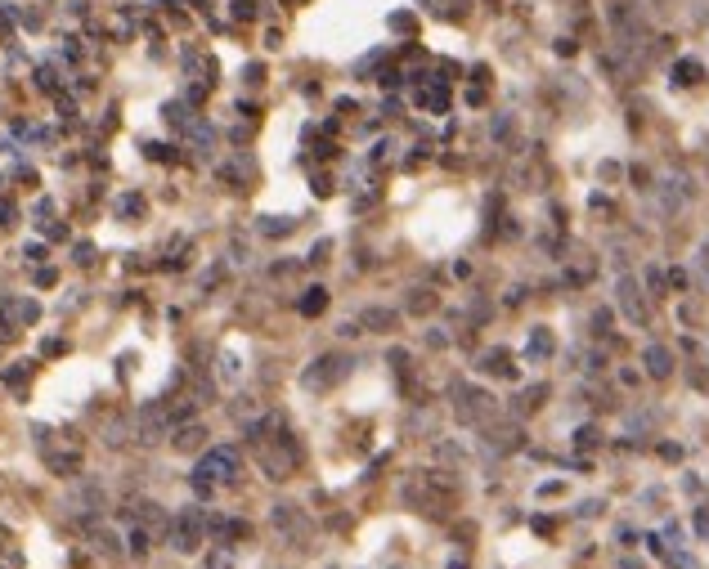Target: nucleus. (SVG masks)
<instances>
[{"label":"nucleus","instance_id":"f257e3e1","mask_svg":"<svg viewBox=\"0 0 709 569\" xmlns=\"http://www.w3.org/2000/svg\"><path fill=\"white\" fill-rule=\"evenodd\" d=\"M247 440L256 449V462L270 480H288L292 471L301 467V444L297 435L283 426V417H261V422L247 426Z\"/></svg>","mask_w":709,"mask_h":569},{"label":"nucleus","instance_id":"f03ea898","mask_svg":"<svg viewBox=\"0 0 709 569\" xmlns=\"http://www.w3.org/2000/svg\"><path fill=\"white\" fill-rule=\"evenodd\" d=\"M404 498H409L413 507H422V511H440L444 502L458 498V480L444 476V471L422 467V471H413V476H409V485H404Z\"/></svg>","mask_w":709,"mask_h":569},{"label":"nucleus","instance_id":"7ed1b4c3","mask_svg":"<svg viewBox=\"0 0 709 569\" xmlns=\"http://www.w3.org/2000/svg\"><path fill=\"white\" fill-rule=\"evenodd\" d=\"M606 18H611V32H615V41L624 45V50H633V45L647 41V18H642L638 0H611Z\"/></svg>","mask_w":709,"mask_h":569},{"label":"nucleus","instance_id":"20e7f679","mask_svg":"<svg viewBox=\"0 0 709 569\" xmlns=\"http://www.w3.org/2000/svg\"><path fill=\"white\" fill-rule=\"evenodd\" d=\"M207 511L202 507H184L180 516L171 520V529H166V538H171V547L175 552H193L198 543H202V534H207Z\"/></svg>","mask_w":709,"mask_h":569},{"label":"nucleus","instance_id":"39448f33","mask_svg":"<svg viewBox=\"0 0 709 569\" xmlns=\"http://www.w3.org/2000/svg\"><path fill=\"white\" fill-rule=\"evenodd\" d=\"M453 395H458V399H453V413H458L467 426H480V422H489V417L498 413V404H494V395H489V390H476V386H462L458 381V386H453Z\"/></svg>","mask_w":709,"mask_h":569},{"label":"nucleus","instance_id":"423d86ee","mask_svg":"<svg viewBox=\"0 0 709 569\" xmlns=\"http://www.w3.org/2000/svg\"><path fill=\"white\" fill-rule=\"evenodd\" d=\"M346 372H351V359L346 354H319L315 363L301 372V386H306V390H333Z\"/></svg>","mask_w":709,"mask_h":569},{"label":"nucleus","instance_id":"0eeeda50","mask_svg":"<svg viewBox=\"0 0 709 569\" xmlns=\"http://www.w3.org/2000/svg\"><path fill=\"white\" fill-rule=\"evenodd\" d=\"M234 471H238V453H234V449H207L193 476L211 480V485H229V480H234Z\"/></svg>","mask_w":709,"mask_h":569},{"label":"nucleus","instance_id":"6e6552de","mask_svg":"<svg viewBox=\"0 0 709 569\" xmlns=\"http://www.w3.org/2000/svg\"><path fill=\"white\" fill-rule=\"evenodd\" d=\"M274 529H279V534H288V543H297V547L310 538V520L301 516L297 502H279V507H274Z\"/></svg>","mask_w":709,"mask_h":569},{"label":"nucleus","instance_id":"1a4fd4ad","mask_svg":"<svg viewBox=\"0 0 709 569\" xmlns=\"http://www.w3.org/2000/svg\"><path fill=\"white\" fill-rule=\"evenodd\" d=\"M413 103H418L422 112H449V90H444V77L440 81H418V90H413Z\"/></svg>","mask_w":709,"mask_h":569},{"label":"nucleus","instance_id":"9d476101","mask_svg":"<svg viewBox=\"0 0 709 569\" xmlns=\"http://www.w3.org/2000/svg\"><path fill=\"white\" fill-rule=\"evenodd\" d=\"M36 318H41V305H36V300H5V305H0V323H5V332H18V327L36 323Z\"/></svg>","mask_w":709,"mask_h":569},{"label":"nucleus","instance_id":"9b49d317","mask_svg":"<svg viewBox=\"0 0 709 569\" xmlns=\"http://www.w3.org/2000/svg\"><path fill=\"white\" fill-rule=\"evenodd\" d=\"M615 300H620V309L629 314V323H647V305H642V291H638V282L633 278H620L615 282Z\"/></svg>","mask_w":709,"mask_h":569},{"label":"nucleus","instance_id":"f8f14e48","mask_svg":"<svg viewBox=\"0 0 709 569\" xmlns=\"http://www.w3.org/2000/svg\"><path fill=\"white\" fill-rule=\"evenodd\" d=\"M642 363H647V372H651V377H669V372H674V354H669L665 345H647Z\"/></svg>","mask_w":709,"mask_h":569},{"label":"nucleus","instance_id":"ddd939ff","mask_svg":"<svg viewBox=\"0 0 709 569\" xmlns=\"http://www.w3.org/2000/svg\"><path fill=\"white\" fill-rule=\"evenodd\" d=\"M404 309H409V314H431V309H436V291H431V287H413L409 291V296H404Z\"/></svg>","mask_w":709,"mask_h":569},{"label":"nucleus","instance_id":"4468645a","mask_svg":"<svg viewBox=\"0 0 709 569\" xmlns=\"http://www.w3.org/2000/svg\"><path fill=\"white\" fill-rule=\"evenodd\" d=\"M485 444H489L494 453H512V449H521V431H516V426H503V431H489V435H485Z\"/></svg>","mask_w":709,"mask_h":569},{"label":"nucleus","instance_id":"2eb2a0df","mask_svg":"<svg viewBox=\"0 0 709 569\" xmlns=\"http://www.w3.org/2000/svg\"><path fill=\"white\" fill-rule=\"evenodd\" d=\"M202 444H207V431H202V426L184 422V426L175 431V449H180V453H193V449H202Z\"/></svg>","mask_w":709,"mask_h":569},{"label":"nucleus","instance_id":"dca6fc26","mask_svg":"<svg viewBox=\"0 0 709 569\" xmlns=\"http://www.w3.org/2000/svg\"><path fill=\"white\" fill-rule=\"evenodd\" d=\"M395 323H400V314H395V309H382V305H377V309H364V327L368 332H395Z\"/></svg>","mask_w":709,"mask_h":569},{"label":"nucleus","instance_id":"f3484780","mask_svg":"<svg viewBox=\"0 0 709 569\" xmlns=\"http://www.w3.org/2000/svg\"><path fill=\"white\" fill-rule=\"evenodd\" d=\"M674 81H678V85H701V81H705V68H701L696 59H678V63H674Z\"/></svg>","mask_w":709,"mask_h":569},{"label":"nucleus","instance_id":"a211bd4d","mask_svg":"<svg viewBox=\"0 0 709 569\" xmlns=\"http://www.w3.org/2000/svg\"><path fill=\"white\" fill-rule=\"evenodd\" d=\"M552 354V332L548 327H534L530 332V359H548Z\"/></svg>","mask_w":709,"mask_h":569},{"label":"nucleus","instance_id":"6ab92c4d","mask_svg":"<svg viewBox=\"0 0 709 569\" xmlns=\"http://www.w3.org/2000/svg\"><path fill=\"white\" fill-rule=\"evenodd\" d=\"M324 305H328V291H324V287H310L306 300H301V314L315 318V314H324Z\"/></svg>","mask_w":709,"mask_h":569},{"label":"nucleus","instance_id":"aec40b11","mask_svg":"<svg viewBox=\"0 0 709 569\" xmlns=\"http://www.w3.org/2000/svg\"><path fill=\"white\" fill-rule=\"evenodd\" d=\"M543 395H548V386H530V390H521V404H516V413H534V408H543Z\"/></svg>","mask_w":709,"mask_h":569},{"label":"nucleus","instance_id":"412c9836","mask_svg":"<svg viewBox=\"0 0 709 569\" xmlns=\"http://www.w3.org/2000/svg\"><path fill=\"white\" fill-rule=\"evenodd\" d=\"M117 215H121V220H139V215H144V197H139V193H126L117 202Z\"/></svg>","mask_w":709,"mask_h":569},{"label":"nucleus","instance_id":"4be33fe9","mask_svg":"<svg viewBox=\"0 0 709 569\" xmlns=\"http://www.w3.org/2000/svg\"><path fill=\"white\" fill-rule=\"evenodd\" d=\"M485 368H489V372H498V377H512V363H507V350H489V354H485Z\"/></svg>","mask_w":709,"mask_h":569},{"label":"nucleus","instance_id":"5701e85b","mask_svg":"<svg viewBox=\"0 0 709 569\" xmlns=\"http://www.w3.org/2000/svg\"><path fill=\"white\" fill-rule=\"evenodd\" d=\"M36 85H41V90H50V94H59V72H54L50 63H41V68H36Z\"/></svg>","mask_w":709,"mask_h":569},{"label":"nucleus","instance_id":"b1692460","mask_svg":"<svg viewBox=\"0 0 709 569\" xmlns=\"http://www.w3.org/2000/svg\"><path fill=\"white\" fill-rule=\"evenodd\" d=\"M27 377H32V368L18 363V368H5V372H0V381H5V386H27Z\"/></svg>","mask_w":709,"mask_h":569},{"label":"nucleus","instance_id":"393cba45","mask_svg":"<svg viewBox=\"0 0 709 569\" xmlns=\"http://www.w3.org/2000/svg\"><path fill=\"white\" fill-rule=\"evenodd\" d=\"M261 233H270V238H283V233H292V220L274 215V220H265V224H261Z\"/></svg>","mask_w":709,"mask_h":569},{"label":"nucleus","instance_id":"a878e982","mask_svg":"<svg viewBox=\"0 0 709 569\" xmlns=\"http://www.w3.org/2000/svg\"><path fill=\"white\" fill-rule=\"evenodd\" d=\"M207 569H234V556L229 552H211L207 556Z\"/></svg>","mask_w":709,"mask_h":569},{"label":"nucleus","instance_id":"bb28decb","mask_svg":"<svg viewBox=\"0 0 709 569\" xmlns=\"http://www.w3.org/2000/svg\"><path fill=\"white\" fill-rule=\"evenodd\" d=\"M220 377H225V381L238 377V359H234V354H220Z\"/></svg>","mask_w":709,"mask_h":569},{"label":"nucleus","instance_id":"cd10ccee","mask_svg":"<svg viewBox=\"0 0 709 569\" xmlns=\"http://www.w3.org/2000/svg\"><path fill=\"white\" fill-rule=\"evenodd\" d=\"M575 444H579V449H593V444H597V431H593V426H584V431H575Z\"/></svg>","mask_w":709,"mask_h":569},{"label":"nucleus","instance_id":"c85d7f7f","mask_svg":"<svg viewBox=\"0 0 709 569\" xmlns=\"http://www.w3.org/2000/svg\"><path fill=\"white\" fill-rule=\"evenodd\" d=\"M9 224H14V202L0 197V229H9Z\"/></svg>","mask_w":709,"mask_h":569},{"label":"nucleus","instance_id":"c756f323","mask_svg":"<svg viewBox=\"0 0 709 569\" xmlns=\"http://www.w3.org/2000/svg\"><path fill=\"white\" fill-rule=\"evenodd\" d=\"M144 148H148V157H153V162H166V157H175L166 144H144Z\"/></svg>","mask_w":709,"mask_h":569},{"label":"nucleus","instance_id":"7c9ffc66","mask_svg":"<svg viewBox=\"0 0 709 569\" xmlns=\"http://www.w3.org/2000/svg\"><path fill=\"white\" fill-rule=\"evenodd\" d=\"M90 255H94V246H90V242H77V260H81V264H86V260H90Z\"/></svg>","mask_w":709,"mask_h":569}]
</instances>
